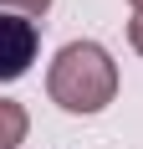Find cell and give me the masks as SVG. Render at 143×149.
Listing matches in <instances>:
<instances>
[{"label":"cell","mask_w":143,"mask_h":149,"mask_svg":"<svg viewBox=\"0 0 143 149\" xmlns=\"http://www.w3.org/2000/svg\"><path fill=\"white\" fill-rule=\"evenodd\" d=\"M46 93L67 113H102L118 98V62L97 41H67L46 72Z\"/></svg>","instance_id":"obj_1"},{"label":"cell","mask_w":143,"mask_h":149,"mask_svg":"<svg viewBox=\"0 0 143 149\" xmlns=\"http://www.w3.org/2000/svg\"><path fill=\"white\" fill-rule=\"evenodd\" d=\"M0 36H5V57H0V77L5 82H15V77L31 67V57H36V21H26V15H5L0 21Z\"/></svg>","instance_id":"obj_2"},{"label":"cell","mask_w":143,"mask_h":149,"mask_svg":"<svg viewBox=\"0 0 143 149\" xmlns=\"http://www.w3.org/2000/svg\"><path fill=\"white\" fill-rule=\"evenodd\" d=\"M0 118H5L0 149H15V144H21V134H26V113H21V103H15V98H0Z\"/></svg>","instance_id":"obj_3"},{"label":"cell","mask_w":143,"mask_h":149,"mask_svg":"<svg viewBox=\"0 0 143 149\" xmlns=\"http://www.w3.org/2000/svg\"><path fill=\"white\" fill-rule=\"evenodd\" d=\"M5 10H10V15H46L51 0H5Z\"/></svg>","instance_id":"obj_4"},{"label":"cell","mask_w":143,"mask_h":149,"mask_svg":"<svg viewBox=\"0 0 143 149\" xmlns=\"http://www.w3.org/2000/svg\"><path fill=\"white\" fill-rule=\"evenodd\" d=\"M128 41H133V52H143V10H133V21H128Z\"/></svg>","instance_id":"obj_5"},{"label":"cell","mask_w":143,"mask_h":149,"mask_svg":"<svg viewBox=\"0 0 143 149\" xmlns=\"http://www.w3.org/2000/svg\"><path fill=\"white\" fill-rule=\"evenodd\" d=\"M133 10H143V0H133Z\"/></svg>","instance_id":"obj_6"}]
</instances>
